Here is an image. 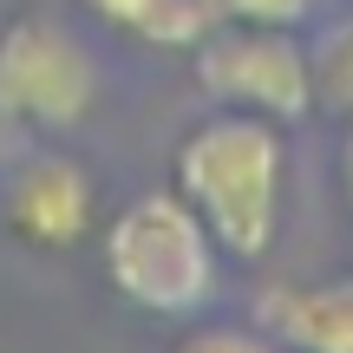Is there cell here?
<instances>
[{"label":"cell","instance_id":"6da1fadb","mask_svg":"<svg viewBox=\"0 0 353 353\" xmlns=\"http://www.w3.org/2000/svg\"><path fill=\"white\" fill-rule=\"evenodd\" d=\"M170 190L210 223L229 262H262L281 236L288 138L255 112L210 105V118H196L170 151Z\"/></svg>","mask_w":353,"mask_h":353},{"label":"cell","instance_id":"7a4b0ae2","mask_svg":"<svg viewBox=\"0 0 353 353\" xmlns=\"http://www.w3.org/2000/svg\"><path fill=\"white\" fill-rule=\"evenodd\" d=\"M223 262L229 255L216 249L210 223L170 183L138 190L99 223V268L112 281V294L151 321H196L216 301Z\"/></svg>","mask_w":353,"mask_h":353},{"label":"cell","instance_id":"3957f363","mask_svg":"<svg viewBox=\"0 0 353 353\" xmlns=\"http://www.w3.org/2000/svg\"><path fill=\"white\" fill-rule=\"evenodd\" d=\"M196 92L223 112H255L268 125H301L321 112L314 99V52L301 46L294 26H249V20H216L190 46Z\"/></svg>","mask_w":353,"mask_h":353},{"label":"cell","instance_id":"277c9868","mask_svg":"<svg viewBox=\"0 0 353 353\" xmlns=\"http://www.w3.org/2000/svg\"><path fill=\"white\" fill-rule=\"evenodd\" d=\"M99 105V65L85 39L46 7H13L0 20V118L26 131H72Z\"/></svg>","mask_w":353,"mask_h":353},{"label":"cell","instance_id":"5b68a950","mask_svg":"<svg viewBox=\"0 0 353 353\" xmlns=\"http://www.w3.org/2000/svg\"><path fill=\"white\" fill-rule=\"evenodd\" d=\"M0 229L33 255H72L99 236V183L72 151H26L0 176Z\"/></svg>","mask_w":353,"mask_h":353},{"label":"cell","instance_id":"8992f818","mask_svg":"<svg viewBox=\"0 0 353 353\" xmlns=\"http://www.w3.org/2000/svg\"><path fill=\"white\" fill-rule=\"evenodd\" d=\"M255 327L275 334L281 353H353V275L262 288Z\"/></svg>","mask_w":353,"mask_h":353},{"label":"cell","instance_id":"52a82bcc","mask_svg":"<svg viewBox=\"0 0 353 353\" xmlns=\"http://www.w3.org/2000/svg\"><path fill=\"white\" fill-rule=\"evenodd\" d=\"M85 13L105 20L112 33L138 39V46H157V52H190L223 20L216 0H85Z\"/></svg>","mask_w":353,"mask_h":353},{"label":"cell","instance_id":"ba28073f","mask_svg":"<svg viewBox=\"0 0 353 353\" xmlns=\"http://www.w3.org/2000/svg\"><path fill=\"white\" fill-rule=\"evenodd\" d=\"M170 353H281V347H275V334H262L255 321L249 327H242V321H196V327L176 334Z\"/></svg>","mask_w":353,"mask_h":353},{"label":"cell","instance_id":"9c48e42d","mask_svg":"<svg viewBox=\"0 0 353 353\" xmlns=\"http://www.w3.org/2000/svg\"><path fill=\"white\" fill-rule=\"evenodd\" d=\"M307 52H314V99L353 112V26H341L327 46H307Z\"/></svg>","mask_w":353,"mask_h":353},{"label":"cell","instance_id":"30bf717a","mask_svg":"<svg viewBox=\"0 0 353 353\" xmlns=\"http://www.w3.org/2000/svg\"><path fill=\"white\" fill-rule=\"evenodd\" d=\"M223 20H249V26H294L301 33L321 13V0H216Z\"/></svg>","mask_w":353,"mask_h":353},{"label":"cell","instance_id":"8fae6325","mask_svg":"<svg viewBox=\"0 0 353 353\" xmlns=\"http://www.w3.org/2000/svg\"><path fill=\"white\" fill-rule=\"evenodd\" d=\"M353 118V112H347ZM341 176H347V203H353V125H347V144H341Z\"/></svg>","mask_w":353,"mask_h":353}]
</instances>
